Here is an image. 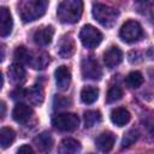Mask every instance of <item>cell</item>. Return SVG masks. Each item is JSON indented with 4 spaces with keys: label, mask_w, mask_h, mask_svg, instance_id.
Returning a JSON list of instances; mask_svg holds the SVG:
<instances>
[{
    "label": "cell",
    "mask_w": 154,
    "mask_h": 154,
    "mask_svg": "<svg viewBox=\"0 0 154 154\" xmlns=\"http://www.w3.org/2000/svg\"><path fill=\"white\" fill-rule=\"evenodd\" d=\"M83 12V2L79 0H65L58 5L57 16L64 24H75L79 20Z\"/></svg>",
    "instance_id": "1"
},
{
    "label": "cell",
    "mask_w": 154,
    "mask_h": 154,
    "mask_svg": "<svg viewBox=\"0 0 154 154\" xmlns=\"http://www.w3.org/2000/svg\"><path fill=\"white\" fill-rule=\"evenodd\" d=\"M48 1L46 0H25L18 5V11L24 23L34 22L46 13Z\"/></svg>",
    "instance_id": "2"
},
{
    "label": "cell",
    "mask_w": 154,
    "mask_h": 154,
    "mask_svg": "<svg viewBox=\"0 0 154 154\" xmlns=\"http://www.w3.org/2000/svg\"><path fill=\"white\" fill-rule=\"evenodd\" d=\"M93 16L94 18L105 28H112L119 17V11L100 2H95L93 5Z\"/></svg>",
    "instance_id": "3"
},
{
    "label": "cell",
    "mask_w": 154,
    "mask_h": 154,
    "mask_svg": "<svg viewBox=\"0 0 154 154\" xmlns=\"http://www.w3.org/2000/svg\"><path fill=\"white\" fill-rule=\"evenodd\" d=\"M79 40L82 42V45L85 48H95L97 47L101 41H102V34L100 32V30H97L95 26L87 24L82 28L81 32H79Z\"/></svg>",
    "instance_id": "4"
},
{
    "label": "cell",
    "mask_w": 154,
    "mask_h": 154,
    "mask_svg": "<svg viewBox=\"0 0 154 154\" xmlns=\"http://www.w3.org/2000/svg\"><path fill=\"white\" fill-rule=\"evenodd\" d=\"M142 34H143L142 26L136 20H128V22H125L122 25L120 31H119L120 38L124 42H126V43H134V42L138 41L141 38Z\"/></svg>",
    "instance_id": "5"
},
{
    "label": "cell",
    "mask_w": 154,
    "mask_h": 154,
    "mask_svg": "<svg viewBox=\"0 0 154 154\" xmlns=\"http://www.w3.org/2000/svg\"><path fill=\"white\" fill-rule=\"evenodd\" d=\"M52 124L60 131H73L79 125V118L75 113H60L53 118Z\"/></svg>",
    "instance_id": "6"
},
{
    "label": "cell",
    "mask_w": 154,
    "mask_h": 154,
    "mask_svg": "<svg viewBox=\"0 0 154 154\" xmlns=\"http://www.w3.org/2000/svg\"><path fill=\"white\" fill-rule=\"evenodd\" d=\"M81 72L84 79L99 81L102 77V70L93 57H85L81 64Z\"/></svg>",
    "instance_id": "7"
},
{
    "label": "cell",
    "mask_w": 154,
    "mask_h": 154,
    "mask_svg": "<svg viewBox=\"0 0 154 154\" xmlns=\"http://www.w3.org/2000/svg\"><path fill=\"white\" fill-rule=\"evenodd\" d=\"M53 35H54V29L52 25H45V26H40L32 35V38H34V42L37 45V46H41V47H45V46H48L51 42H52V38H53Z\"/></svg>",
    "instance_id": "8"
},
{
    "label": "cell",
    "mask_w": 154,
    "mask_h": 154,
    "mask_svg": "<svg viewBox=\"0 0 154 154\" xmlns=\"http://www.w3.org/2000/svg\"><path fill=\"white\" fill-rule=\"evenodd\" d=\"M76 52V43L71 35H64L58 43V54L61 58H71Z\"/></svg>",
    "instance_id": "9"
},
{
    "label": "cell",
    "mask_w": 154,
    "mask_h": 154,
    "mask_svg": "<svg viewBox=\"0 0 154 154\" xmlns=\"http://www.w3.org/2000/svg\"><path fill=\"white\" fill-rule=\"evenodd\" d=\"M13 28V20L11 12L7 7L1 6L0 7V35L1 37H6L12 32Z\"/></svg>",
    "instance_id": "10"
},
{
    "label": "cell",
    "mask_w": 154,
    "mask_h": 154,
    "mask_svg": "<svg viewBox=\"0 0 154 154\" xmlns=\"http://www.w3.org/2000/svg\"><path fill=\"white\" fill-rule=\"evenodd\" d=\"M116 143V135L111 131H105L97 136L95 140V144L97 149L102 153H108L112 150L113 146Z\"/></svg>",
    "instance_id": "11"
},
{
    "label": "cell",
    "mask_w": 154,
    "mask_h": 154,
    "mask_svg": "<svg viewBox=\"0 0 154 154\" xmlns=\"http://www.w3.org/2000/svg\"><path fill=\"white\" fill-rule=\"evenodd\" d=\"M123 60V52L120 48L112 46L103 53V61L108 69H113L118 66Z\"/></svg>",
    "instance_id": "12"
},
{
    "label": "cell",
    "mask_w": 154,
    "mask_h": 154,
    "mask_svg": "<svg viewBox=\"0 0 154 154\" xmlns=\"http://www.w3.org/2000/svg\"><path fill=\"white\" fill-rule=\"evenodd\" d=\"M54 76H55V83H57V87L60 89V90H66L71 83V71L69 70L67 66L65 65H61L59 66L55 72H54Z\"/></svg>",
    "instance_id": "13"
},
{
    "label": "cell",
    "mask_w": 154,
    "mask_h": 154,
    "mask_svg": "<svg viewBox=\"0 0 154 154\" xmlns=\"http://www.w3.org/2000/svg\"><path fill=\"white\" fill-rule=\"evenodd\" d=\"M34 144L41 154H49L53 148V138L49 132L45 131L34 138Z\"/></svg>",
    "instance_id": "14"
},
{
    "label": "cell",
    "mask_w": 154,
    "mask_h": 154,
    "mask_svg": "<svg viewBox=\"0 0 154 154\" xmlns=\"http://www.w3.org/2000/svg\"><path fill=\"white\" fill-rule=\"evenodd\" d=\"M32 114H34V112H32L31 107L25 103H17L12 111V118L17 123H20V124H25L31 118Z\"/></svg>",
    "instance_id": "15"
},
{
    "label": "cell",
    "mask_w": 154,
    "mask_h": 154,
    "mask_svg": "<svg viewBox=\"0 0 154 154\" xmlns=\"http://www.w3.org/2000/svg\"><path fill=\"white\" fill-rule=\"evenodd\" d=\"M82 146L73 138H64L58 147V154H79Z\"/></svg>",
    "instance_id": "16"
},
{
    "label": "cell",
    "mask_w": 154,
    "mask_h": 154,
    "mask_svg": "<svg viewBox=\"0 0 154 154\" xmlns=\"http://www.w3.org/2000/svg\"><path fill=\"white\" fill-rule=\"evenodd\" d=\"M25 69L19 63H13L8 67V77L14 84H22L25 81Z\"/></svg>",
    "instance_id": "17"
},
{
    "label": "cell",
    "mask_w": 154,
    "mask_h": 154,
    "mask_svg": "<svg viewBox=\"0 0 154 154\" xmlns=\"http://www.w3.org/2000/svg\"><path fill=\"white\" fill-rule=\"evenodd\" d=\"M130 118H131V116H130L129 111L125 109V108H122V107L114 108L111 112V120L117 126H124V125H126L130 122Z\"/></svg>",
    "instance_id": "18"
},
{
    "label": "cell",
    "mask_w": 154,
    "mask_h": 154,
    "mask_svg": "<svg viewBox=\"0 0 154 154\" xmlns=\"http://www.w3.org/2000/svg\"><path fill=\"white\" fill-rule=\"evenodd\" d=\"M49 63H51V57L45 52H40L36 54H32L30 66L35 70H43Z\"/></svg>",
    "instance_id": "19"
},
{
    "label": "cell",
    "mask_w": 154,
    "mask_h": 154,
    "mask_svg": "<svg viewBox=\"0 0 154 154\" xmlns=\"http://www.w3.org/2000/svg\"><path fill=\"white\" fill-rule=\"evenodd\" d=\"M26 96L32 105H41L45 99V93L40 84H35L26 91Z\"/></svg>",
    "instance_id": "20"
},
{
    "label": "cell",
    "mask_w": 154,
    "mask_h": 154,
    "mask_svg": "<svg viewBox=\"0 0 154 154\" xmlns=\"http://www.w3.org/2000/svg\"><path fill=\"white\" fill-rule=\"evenodd\" d=\"M97 97H99V89L96 87L87 85L81 91V100L87 105L94 103L97 100Z\"/></svg>",
    "instance_id": "21"
},
{
    "label": "cell",
    "mask_w": 154,
    "mask_h": 154,
    "mask_svg": "<svg viewBox=\"0 0 154 154\" xmlns=\"http://www.w3.org/2000/svg\"><path fill=\"white\" fill-rule=\"evenodd\" d=\"M13 55H14V59H16L17 63L30 65V61H31V58H32V53L26 47H24V46L17 47Z\"/></svg>",
    "instance_id": "22"
},
{
    "label": "cell",
    "mask_w": 154,
    "mask_h": 154,
    "mask_svg": "<svg viewBox=\"0 0 154 154\" xmlns=\"http://www.w3.org/2000/svg\"><path fill=\"white\" fill-rule=\"evenodd\" d=\"M14 138H16V134L11 128H2L0 130V143L4 149L10 147L13 143Z\"/></svg>",
    "instance_id": "23"
},
{
    "label": "cell",
    "mask_w": 154,
    "mask_h": 154,
    "mask_svg": "<svg viewBox=\"0 0 154 154\" xmlns=\"http://www.w3.org/2000/svg\"><path fill=\"white\" fill-rule=\"evenodd\" d=\"M102 117L99 111H87L84 113V126L85 128H93L94 125L99 124L101 122Z\"/></svg>",
    "instance_id": "24"
},
{
    "label": "cell",
    "mask_w": 154,
    "mask_h": 154,
    "mask_svg": "<svg viewBox=\"0 0 154 154\" xmlns=\"http://www.w3.org/2000/svg\"><path fill=\"white\" fill-rule=\"evenodd\" d=\"M126 83L130 88H138L143 83V76L138 71H132L126 77Z\"/></svg>",
    "instance_id": "25"
},
{
    "label": "cell",
    "mask_w": 154,
    "mask_h": 154,
    "mask_svg": "<svg viewBox=\"0 0 154 154\" xmlns=\"http://www.w3.org/2000/svg\"><path fill=\"white\" fill-rule=\"evenodd\" d=\"M123 96V90L118 85H112L108 91H107V95H106V102L107 103H113L118 100H120Z\"/></svg>",
    "instance_id": "26"
},
{
    "label": "cell",
    "mask_w": 154,
    "mask_h": 154,
    "mask_svg": "<svg viewBox=\"0 0 154 154\" xmlns=\"http://www.w3.org/2000/svg\"><path fill=\"white\" fill-rule=\"evenodd\" d=\"M137 138H138V131L135 130V129L129 130V131L124 135V137H123V140H122V147L125 148V147H129V146L134 144V143L137 141Z\"/></svg>",
    "instance_id": "27"
},
{
    "label": "cell",
    "mask_w": 154,
    "mask_h": 154,
    "mask_svg": "<svg viewBox=\"0 0 154 154\" xmlns=\"http://www.w3.org/2000/svg\"><path fill=\"white\" fill-rule=\"evenodd\" d=\"M72 103L71 99H67L66 96L63 95H55L54 100H53V106L54 109H63V108H67L70 107Z\"/></svg>",
    "instance_id": "28"
},
{
    "label": "cell",
    "mask_w": 154,
    "mask_h": 154,
    "mask_svg": "<svg viewBox=\"0 0 154 154\" xmlns=\"http://www.w3.org/2000/svg\"><path fill=\"white\" fill-rule=\"evenodd\" d=\"M11 96H12V99H14V100L23 99L24 96H26V91H25L23 88L18 87V88H16V89H14V90L11 93Z\"/></svg>",
    "instance_id": "29"
},
{
    "label": "cell",
    "mask_w": 154,
    "mask_h": 154,
    "mask_svg": "<svg viewBox=\"0 0 154 154\" xmlns=\"http://www.w3.org/2000/svg\"><path fill=\"white\" fill-rule=\"evenodd\" d=\"M17 154H36V153L29 144H23V146H20L18 148Z\"/></svg>",
    "instance_id": "30"
},
{
    "label": "cell",
    "mask_w": 154,
    "mask_h": 154,
    "mask_svg": "<svg viewBox=\"0 0 154 154\" xmlns=\"http://www.w3.org/2000/svg\"><path fill=\"white\" fill-rule=\"evenodd\" d=\"M147 128H148V129H149V131L154 135V118H153V119H150V120L147 123Z\"/></svg>",
    "instance_id": "31"
},
{
    "label": "cell",
    "mask_w": 154,
    "mask_h": 154,
    "mask_svg": "<svg viewBox=\"0 0 154 154\" xmlns=\"http://www.w3.org/2000/svg\"><path fill=\"white\" fill-rule=\"evenodd\" d=\"M1 118H4L5 117V111H6V106H5V102L4 101H1Z\"/></svg>",
    "instance_id": "32"
}]
</instances>
